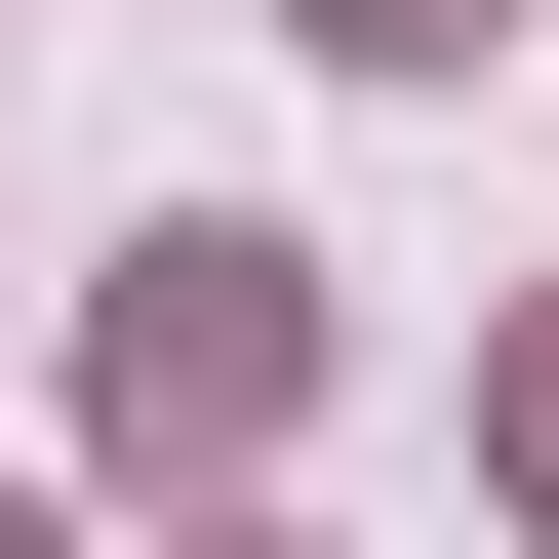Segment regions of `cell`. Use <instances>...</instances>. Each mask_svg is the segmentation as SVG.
Masks as SVG:
<instances>
[{"instance_id":"cell-1","label":"cell","mask_w":559,"mask_h":559,"mask_svg":"<svg viewBox=\"0 0 559 559\" xmlns=\"http://www.w3.org/2000/svg\"><path fill=\"white\" fill-rule=\"evenodd\" d=\"M280 400V240H160V320H120V440H240Z\"/></svg>"},{"instance_id":"cell-2","label":"cell","mask_w":559,"mask_h":559,"mask_svg":"<svg viewBox=\"0 0 559 559\" xmlns=\"http://www.w3.org/2000/svg\"><path fill=\"white\" fill-rule=\"evenodd\" d=\"M320 40H400V81H440V40H520V0H320Z\"/></svg>"},{"instance_id":"cell-3","label":"cell","mask_w":559,"mask_h":559,"mask_svg":"<svg viewBox=\"0 0 559 559\" xmlns=\"http://www.w3.org/2000/svg\"><path fill=\"white\" fill-rule=\"evenodd\" d=\"M520 440H559V360H520Z\"/></svg>"}]
</instances>
